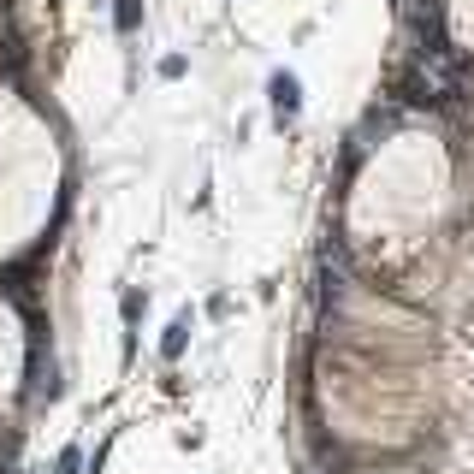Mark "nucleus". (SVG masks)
<instances>
[{
  "label": "nucleus",
  "mask_w": 474,
  "mask_h": 474,
  "mask_svg": "<svg viewBox=\"0 0 474 474\" xmlns=\"http://www.w3.org/2000/svg\"><path fill=\"white\" fill-rule=\"evenodd\" d=\"M184 332H190V320L178 315L173 326H166V344H160V350H166V356H178V350H184Z\"/></svg>",
  "instance_id": "3"
},
{
  "label": "nucleus",
  "mask_w": 474,
  "mask_h": 474,
  "mask_svg": "<svg viewBox=\"0 0 474 474\" xmlns=\"http://www.w3.org/2000/svg\"><path fill=\"white\" fill-rule=\"evenodd\" d=\"M267 95H273V113H279V119H291V113L302 107V84H297L291 72H273V77H267Z\"/></svg>",
  "instance_id": "1"
},
{
  "label": "nucleus",
  "mask_w": 474,
  "mask_h": 474,
  "mask_svg": "<svg viewBox=\"0 0 474 474\" xmlns=\"http://www.w3.org/2000/svg\"><path fill=\"white\" fill-rule=\"evenodd\" d=\"M113 24H119V30L130 36V30L143 24V0H119V6H113Z\"/></svg>",
  "instance_id": "2"
}]
</instances>
